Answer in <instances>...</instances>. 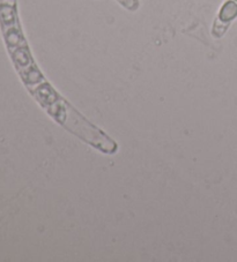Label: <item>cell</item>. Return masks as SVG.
<instances>
[{
	"label": "cell",
	"mask_w": 237,
	"mask_h": 262,
	"mask_svg": "<svg viewBox=\"0 0 237 262\" xmlns=\"http://www.w3.org/2000/svg\"><path fill=\"white\" fill-rule=\"evenodd\" d=\"M59 103H61V105L56 107V111L52 113L63 125H65L72 132L79 135V138L84 139V140L93 143V145L100 148V149L108 151V153L115 151V143L105 138L104 134L97 130L94 126L87 122L81 116H79L69 104H66L65 102Z\"/></svg>",
	"instance_id": "cell-1"
},
{
	"label": "cell",
	"mask_w": 237,
	"mask_h": 262,
	"mask_svg": "<svg viewBox=\"0 0 237 262\" xmlns=\"http://www.w3.org/2000/svg\"><path fill=\"white\" fill-rule=\"evenodd\" d=\"M237 16V4L235 2H227L220 11V19L224 22L232 20Z\"/></svg>",
	"instance_id": "cell-2"
},
{
	"label": "cell",
	"mask_w": 237,
	"mask_h": 262,
	"mask_svg": "<svg viewBox=\"0 0 237 262\" xmlns=\"http://www.w3.org/2000/svg\"><path fill=\"white\" fill-rule=\"evenodd\" d=\"M235 2H236V3H237V0H235Z\"/></svg>",
	"instance_id": "cell-3"
}]
</instances>
